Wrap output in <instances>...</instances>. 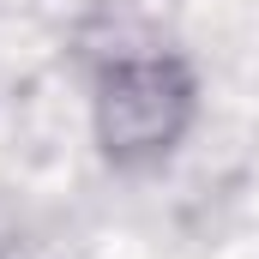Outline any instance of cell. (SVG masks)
Returning a JSON list of instances; mask_svg holds the SVG:
<instances>
[{"label":"cell","instance_id":"obj_1","mask_svg":"<svg viewBox=\"0 0 259 259\" xmlns=\"http://www.w3.org/2000/svg\"><path fill=\"white\" fill-rule=\"evenodd\" d=\"M199 66L169 42H121L91 66V145L109 169H163L199 127Z\"/></svg>","mask_w":259,"mask_h":259}]
</instances>
